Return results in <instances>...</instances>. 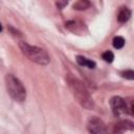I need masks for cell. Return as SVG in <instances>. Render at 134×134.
Segmentation results:
<instances>
[{
    "label": "cell",
    "instance_id": "obj_8",
    "mask_svg": "<svg viewBox=\"0 0 134 134\" xmlns=\"http://www.w3.org/2000/svg\"><path fill=\"white\" fill-rule=\"evenodd\" d=\"M76 62H77L79 65L88 67V68H90V69H93V68H95V66H96V64H95L94 61H91V60H89V59H87V58H85V57H82V55H77V57H76Z\"/></svg>",
    "mask_w": 134,
    "mask_h": 134
},
{
    "label": "cell",
    "instance_id": "obj_12",
    "mask_svg": "<svg viewBox=\"0 0 134 134\" xmlns=\"http://www.w3.org/2000/svg\"><path fill=\"white\" fill-rule=\"evenodd\" d=\"M132 112H133V114H134V103L132 104Z\"/></svg>",
    "mask_w": 134,
    "mask_h": 134
},
{
    "label": "cell",
    "instance_id": "obj_4",
    "mask_svg": "<svg viewBox=\"0 0 134 134\" xmlns=\"http://www.w3.org/2000/svg\"><path fill=\"white\" fill-rule=\"evenodd\" d=\"M87 129L90 133H105V132H107V127H106L105 122L96 116H92L89 118V120L87 122Z\"/></svg>",
    "mask_w": 134,
    "mask_h": 134
},
{
    "label": "cell",
    "instance_id": "obj_1",
    "mask_svg": "<svg viewBox=\"0 0 134 134\" xmlns=\"http://www.w3.org/2000/svg\"><path fill=\"white\" fill-rule=\"evenodd\" d=\"M66 81H67V84H68V87L71 93L73 94L77 103L86 109H92L94 106L93 99L90 93L88 92L87 88L83 84V82L80 81L77 77L73 76L72 74H68L66 76Z\"/></svg>",
    "mask_w": 134,
    "mask_h": 134
},
{
    "label": "cell",
    "instance_id": "obj_3",
    "mask_svg": "<svg viewBox=\"0 0 134 134\" xmlns=\"http://www.w3.org/2000/svg\"><path fill=\"white\" fill-rule=\"evenodd\" d=\"M5 87L9 96L16 102H23L26 98V90L21 81L13 74L5 75Z\"/></svg>",
    "mask_w": 134,
    "mask_h": 134
},
{
    "label": "cell",
    "instance_id": "obj_5",
    "mask_svg": "<svg viewBox=\"0 0 134 134\" xmlns=\"http://www.w3.org/2000/svg\"><path fill=\"white\" fill-rule=\"evenodd\" d=\"M110 105L115 115H119L120 113L127 111V105L120 96H113L110 99Z\"/></svg>",
    "mask_w": 134,
    "mask_h": 134
},
{
    "label": "cell",
    "instance_id": "obj_9",
    "mask_svg": "<svg viewBox=\"0 0 134 134\" xmlns=\"http://www.w3.org/2000/svg\"><path fill=\"white\" fill-rule=\"evenodd\" d=\"M112 44H113L114 48L120 49V48H122L124 45H125V39H124L122 37H120V36H117V37H115V38L113 39Z\"/></svg>",
    "mask_w": 134,
    "mask_h": 134
},
{
    "label": "cell",
    "instance_id": "obj_7",
    "mask_svg": "<svg viewBox=\"0 0 134 134\" xmlns=\"http://www.w3.org/2000/svg\"><path fill=\"white\" fill-rule=\"evenodd\" d=\"M131 17V10L126 7V6H122L119 8L118 10V14H117V21L119 23H126Z\"/></svg>",
    "mask_w": 134,
    "mask_h": 134
},
{
    "label": "cell",
    "instance_id": "obj_2",
    "mask_svg": "<svg viewBox=\"0 0 134 134\" xmlns=\"http://www.w3.org/2000/svg\"><path fill=\"white\" fill-rule=\"evenodd\" d=\"M19 47L22 53L31 62L39 65H47L49 63L48 53L43 48H40L38 46H32L24 41L19 42Z\"/></svg>",
    "mask_w": 134,
    "mask_h": 134
},
{
    "label": "cell",
    "instance_id": "obj_6",
    "mask_svg": "<svg viewBox=\"0 0 134 134\" xmlns=\"http://www.w3.org/2000/svg\"><path fill=\"white\" fill-rule=\"evenodd\" d=\"M134 129V124L130 120H120L118 121L115 127H114V132L116 133H120V132H125V131H128V130H132Z\"/></svg>",
    "mask_w": 134,
    "mask_h": 134
},
{
    "label": "cell",
    "instance_id": "obj_10",
    "mask_svg": "<svg viewBox=\"0 0 134 134\" xmlns=\"http://www.w3.org/2000/svg\"><path fill=\"white\" fill-rule=\"evenodd\" d=\"M103 59H104V61H106L107 63H112L113 62V60H114V54H113V52L112 51H110V50H107V51H105L104 53H103Z\"/></svg>",
    "mask_w": 134,
    "mask_h": 134
},
{
    "label": "cell",
    "instance_id": "obj_11",
    "mask_svg": "<svg viewBox=\"0 0 134 134\" xmlns=\"http://www.w3.org/2000/svg\"><path fill=\"white\" fill-rule=\"evenodd\" d=\"M121 76L127 79V80H132L134 81V71L133 70H124L121 72Z\"/></svg>",
    "mask_w": 134,
    "mask_h": 134
}]
</instances>
